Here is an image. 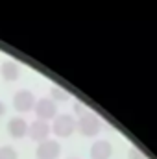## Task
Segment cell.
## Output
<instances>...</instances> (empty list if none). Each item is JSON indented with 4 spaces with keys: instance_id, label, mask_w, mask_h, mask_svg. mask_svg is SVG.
<instances>
[{
    "instance_id": "1",
    "label": "cell",
    "mask_w": 157,
    "mask_h": 159,
    "mask_svg": "<svg viewBox=\"0 0 157 159\" xmlns=\"http://www.w3.org/2000/svg\"><path fill=\"white\" fill-rule=\"evenodd\" d=\"M76 122L78 120L74 119L72 115L61 113V115H57L56 119L52 120L50 126H52V131H54L56 137H70L74 133V129H76Z\"/></svg>"
},
{
    "instance_id": "2",
    "label": "cell",
    "mask_w": 157,
    "mask_h": 159,
    "mask_svg": "<svg viewBox=\"0 0 157 159\" xmlns=\"http://www.w3.org/2000/svg\"><path fill=\"white\" fill-rule=\"evenodd\" d=\"M76 128H78L79 133L85 135V137H96V135L100 133V129H102V122H100V119H98L94 113L87 111L83 117L78 119Z\"/></svg>"
},
{
    "instance_id": "3",
    "label": "cell",
    "mask_w": 157,
    "mask_h": 159,
    "mask_svg": "<svg viewBox=\"0 0 157 159\" xmlns=\"http://www.w3.org/2000/svg\"><path fill=\"white\" fill-rule=\"evenodd\" d=\"M35 94L30 91V89H20V91H17L15 93V96H13V107L17 109V111H20V113H28V111H32L34 107H35Z\"/></svg>"
},
{
    "instance_id": "4",
    "label": "cell",
    "mask_w": 157,
    "mask_h": 159,
    "mask_svg": "<svg viewBox=\"0 0 157 159\" xmlns=\"http://www.w3.org/2000/svg\"><path fill=\"white\" fill-rule=\"evenodd\" d=\"M34 111H35V115H37L39 120L48 122V120H54L57 117V104L52 98H39L35 102Z\"/></svg>"
},
{
    "instance_id": "5",
    "label": "cell",
    "mask_w": 157,
    "mask_h": 159,
    "mask_svg": "<svg viewBox=\"0 0 157 159\" xmlns=\"http://www.w3.org/2000/svg\"><path fill=\"white\" fill-rule=\"evenodd\" d=\"M61 154V144L54 139H46L37 144V150H35V156L37 159H57Z\"/></svg>"
},
{
    "instance_id": "6",
    "label": "cell",
    "mask_w": 157,
    "mask_h": 159,
    "mask_svg": "<svg viewBox=\"0 0 157 159\" xmlns=\"http://www.w3.org/2000/svg\"><path fill=\"white\" fill-rule=\"evenodd\" d=\"M50 131H52V126H50L48 122L39 120V119H35L34 122H30V126H28V135H30V139L35 141V143L46 141L48 135H50Z\"/></svg>"
},
{
    "instance_id": "7",
    "label": "cell",
    "mask_w": 157,
    "mask_h": 159,
    "mask_svg": "<svg viewBox=\"0 0 157 159\" xmlns=\"http://www.w3.org/2000/svg\"><path fill=\"white\" fill-rule=\"evenodd\" d=\"M28 126L30 124L22 119V117H13V119H9V122H7V133L13 139H22V137L28 135Z\"/></svg>"
},
{
    "instance_id": "8",
    "label": "cell",
    "mask_w": 157,
    "mask_h": 159,
    "mask_svg": "<svg viewBox=\"0 0 157 159\" xmlns=\"http://www.w3.org/2000/svg\"><path fill=\"white\" fill-rule=\"evenodd\" d=\"M113 154V146L109 141H94L91 144V159H109Z\"/></svg>"
},
{
    "instance_id": "9",
    "label": "cell",
    "mask_w": 157,
    "mask_h": 159,
    "mask_svg": "<svg viewBox=\"0 0 157 159\" xmlns=\"http://www.w3.org/2000/svg\"><path fill=\"white\" fill-rule=\"evenodd\" d=\"M0 74H2V78L6 80V81H15V80H19V76H20V67L13 59H7V61L2 63Z\"/></svg>"
},
{
    "instance_id": "10",
    "label": "cell",
    "mask_w": 157,
    "mask_h": 159,
    "mask_svg": "<svg viewBox=\"0 0 157 159\" xmlns=\"http://www.w3.org/2000/svg\"><path fill=\"white\" fill-rule=\"evenodd\" d=\"M50 98L57 104V102H67V100L70 98V94H69V91H65L63 87L52 85V87H50Z\"/></svg>"
},
{
    "instance_id": "11",
    "label": "cell",
    "mask_w": 157,
    "mask_h": 159,
    "mask_svg": "<svg viewBox=\"0 0 157 159\" xmlns=\"http://www.w3.org/2000/svg\"><path fill=\"white\" fill-rule=\"evenodd\" d=\"M0 159H19V154L13 146L4 144V146H0Z\"/></svg>"
},
{
    "instance_id": "12",
    "label": "cell",
    "mask_w": 157,
    "mask_h": 159,
    "mask_svg": "<svg viewBox=\"0 0 157 159\" xmlns=\"http://www.w3.org/2000/svg\"><path fill=\"white\" fill-rule=\"evenodd\" d=\"M128 159H146V156H144L139 148L131 146V148H129V152H128Z\"/></svg>"
},
{
    "instance_id": "13",
    "label": "cell",
    "mask_w": 157,
    "mask_h": 159,
    "mask_svg": "<svg viewBox=\"0 0 157 159\" xmlns=\"http://www.w3.org/2000/svg\"><path fill=\"white\" fill-rule=\"evenodd\" d=\"M74 113H76L78 117H83V115L87 113V107H85V104H83V102H79V100L74 102Z\"/></svg>"
},
{
    "instance_id": "14",
    "label": "cell",
    "mask_w": 157,
    "mask_h": 159,
    "mask_svg": "<svg viewBox=\"0 0 157 159\" xmlns=\"http://www.w3.org/2000/svg\"><path fill=\"white\" fill-rule=\"evenodd\" d=\"M4 113H6V104H4V102H0V117H2Z\"/></svg>"
},
{
    "instance_id": "15",
    "label": "cell",
    "mask_w": 157,
    "mask_h": 159,
    "mask_svg": "<svg viewBox=\"0 0 157 159\" xmlns=\"http://www.w3.org/2000/svg\"><path fill=\"white\" fill-rule=\"evenodd\" d=\"M69 159H78V157H69Z\"/></svg>"
}]
</instances>
